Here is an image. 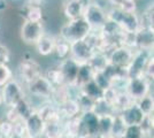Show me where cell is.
<instances>
[{"label": "cell", "mask_w": 154, "mask_h": 138, "mask_svg": "<svg viewBox=\"0 0 154 138\" xmlns=\"http://www.w3.org/2000/svg\"><path fill=\"white\" fill-rule=\"evenodd\" d=\"M90 24L84 20L83 17L76 20L68 21L66 24L61 26L60 30V38L67 43H74L77 40H84L91 33Z\"/></svg>", "instance_id": "1"}, {"label": "cell", "mask_w": 154, "mask_h": 138, "mask_svg": "<svg viewBox=\"0 0 154 138\" xmlns=\"http://www.w3.org/2000/svg\"><path fill=\"white\" fill-rule=\"evenodd\" d=\"M78 68H79V65L74 59H71L70 57L61 60V62L59 65V69L62 72L64 83L67 85L74 86L77 77V72H78Z\"/></svg>", "instance_id": "14"}, {"label": "cell", "mask_w": 154, "mask_h": 138, "mask_svg": "<svg viewBox=\"0 0 154 138\" xmlns=\"http://www.w3.org/2000/svg\"><path fill=\"white\" fill-rule=\"evenodd\" d=\"M60 138H68V137H67V136H64V135H62V136H61Z\"/></svg>", "instance_id": "49"}, {"label": "cell", "mask_w": 154, "mask_h": 138, "mask_svg": "<svg viewBox=\"0 0 154 138\" xmlns=\"http://www.w3.org/2000/svg\"><path fill=\"white\" fill-rule=\"evenodd\" d=\"M137 106L139 107L143 114L144 115H151L153 114V109H154V100H153V96L149 93L147 96L143 97L141 99H139L138 101H136Z\"/></svg>", "instance_id": "32"}, {"label": "cell", "mask_w": 154, "mask_h": 138, "mask_svg": "<svg viewBox=\"0 0 154 138\" xmlns=\"http://www.w3.org/2000/svg\"><path fill=\"white\" fill-rule=\"evenodd\" d=\"M2 105V96H1V91H0V106Z\"/></svg>", "instance_id": "47"}, {"label": "cell", "mask_w": 154, "mask_h": 138, "mask_svg": "<svg viewBox=\"0 0 154 138\" xmlns=\"http://www.w3.org/2000/svg\"><path fill=\"white\" fill-rule=\"evenodd\" d=\"M107 20L115 22L127 33H135L139 28V15L124 12L120 7H112L107 12Z\"/></svg>", "instance_id": "2"}, {"label": "cell", "mask_w": 154, "mask_h": 138, "mask_svg": "<svg viewBox=\"0 0 154 138\" xmlns=\"http://www.w3.org/2000/svg\"><path fill=\"white\" fill-rule=\"evenodd\" d=\"M93 75H94V72H93V69L91 68V66L89 63L79 65L78 72H77V77H76V81H75L74 86L78 90L81 86H83L84 84H86L88 82L92 81V79H93Z\"/></svg>", "instance_id": "21"}, {"label": "cell", "mask_w": 154, "mask_h": 138, "mask_svg": "<svg viewBox=\"0 0 154 138\" xmlns=\"http://www.w3.org/2000/svg\"><path fill=\"white\" fill-rule=\"evenodd\" d=\"M6 120L9 121L11 123H14L17 120H20L19 115H17V113L15 111V108H8V111L6 113Z\"/></svg>", "instance_id": "45"}, {"label": "cell", "mask_w": 154, "mask_h": 138, "mask_svg": "<svg viewBox=\"0 0 154 138\" xmlns=\"http://www.w3.org/2000/svg\"><path fill=\"white\" fill-rule=\"evenodd\" d=\"M140 28H146L153 30V5L148 6L139 16Z\"/></svg>", "instance_id": "35"}, {"label": "cell", "mask_w": 154, "mask_h": 138, "mask_svg": "<svg viewBox=\"0 0 154 138\" xmlns=\"http://www.w3.org/2000/svg\"><path fill=\"white\" fill-rule=\"evenodd\" d=\"M120 8L124 12L129 13H137V2L136 0H123L120 5Z\"/></svg>", "instance_id": "42"}, {"label": "cell", "mask_w": 154, "mask_h": 138, "mask_svg": "<svg viewBox=\"0 0 154 138\" xmlns=\"http://www.w3.org/2000/svg\"><path fill=\"white\" fill-rule=\"evenodd\" d=\"M114 122V115H106L99 118V125H98V137L101 136H109L112 131V127Z\"/></svg>", "instance_id": "28"}, {"label": "cell", "mask_w": 154, "mask_h": 138, "mask_svg": "<svg viewBox=\"0 0 154 138\" xmlns=\"http://www.w3.org/2000/svg\"><path fill=\"white\" fill-rule=\"evenodd\" d=\"M154 59L153 57L151 58V59L148 60L147 65L145 67V70H144V74H143V76L145 77V78H147L148 81H151V82H153V77H154Z\"/></svg>", "instance_id": "43"}, {"label": "cell", "mask_w": 154, "mask_h": 138, "mask_svg": "<svg viewBox=\"0 0 154 138\" xmlns=\"http://www.w3.org/2000/svg\"><path fill=\"white\" fill-rule=\"evenodd\" d=\"M127 129V125L124 124L123 120L121 118V116L119 114L114 115V122H113V127H112V131L110 135L112 137L114 138H121L123 136V133Z\"/></svg>", "instance_id": "34"}, {"label": "cell", "mask_w": 154, "mask_h": 138, "mask_svg": "<svg viewBox=\"0 0 154 138\" xmlns=\"http://www.w3.org/2000/svg\"><path fill=\"white\" fill-rule=\"evenodd\" d=\"M0 135L4 138H9L13 136V123L7 120L0 121Z\"/></svg>", "instance_id": "41"}, {"label": "cell", "mask_w": 154, "mask_h": 138, "mask_svg": "<svg viewBox=\"0 0 154 138\" xmlns=\"http://www.w3.org/2000/svg\"><path fill=\"white\" fill-rule=\"evenodd\" d=\"M83 19L90 24L92 31H99L107 22V12L97 2H88Z\"/></svg>", "instance_id": "4"}, {"label": "cell", "mask_w": 154, "mask_h": 138, "mask_svg": "<svg viewBox=\"0 0 154 138\" xmlns=\"http://www.w3.org/2000/svg\"><path fill=\"white\" fill-rule=\"evenodd\" d=\"M1 96H2V104L8 108H14L21 100L26 98L24 87L17 79L12 78L2 86Z\"/></svg>", "instance_id": "3"}, {"label": "cell", "mask_w": 154, "mask_h": 138, "mask_svg": "<svg viewBox=\"0 0 154 138\" xmlns=\"http://www.w3.org/2000/svg\"><path fill=\"white\" fill-rule=\"evenodd\" d=\"M37 111H38L39 115L43 118L45 124H52V123H58V122L63 121L60 116V114H59L57 105L53 104V103H47Z\"/></svg>", "instance_id": "20"}, {"label": "cell", "mask_w": 154, "mask_h": 138, "mask_svg": "<svg viewBox=\"0 0 154 138\" xmlns=\"http://www.w3.org/2000/svg\"><path fill=\"white\" fill-rule=\"evenodd\" d=\"M93 81L96 82L97 85L99 86L100 89H103V90H106V89H108L110 86H113L110 84V82L106 78V76H105L101 72H94V75H93Z\"/></svg>", "instance_id": "40"}, {"label": "cell", "mask_w": 154, "mask_h": 138, "mask_svg": "<svg viewBox=\"0 0 154 138\" xmlns=\"http://www.w3.org/2000/svg\"><path fill=\"white\" fill-rule=\"evenodd\" d=\"M0 138H4V137H2V136H1V135H0Z\"/></svg>", "instance_id": "52"}, {"label": "cell", "mask_w": 154, "mask_h": 138, "mask_svg": "<svg viewBox=\"0 0 154 138\" xmlns=\"http://www.w3.org/2000/svg\"><path fill=\"white\" fill-rule=\"evenodd\" d=\"M26 89L32 96L42 99H51L53 91H54L53 85L50 83V81L44 76V74L40 75L36 79H33L31 83H29L26 85Z\"/></svg>", "instance_id": "11"}, {"label": "cell", "mask_w": 154, "mask_h": 138, "mask_svg": "<svg viewBox=\"0 0 154 138\" xmlns=\"http://www.w3.org/2000/svg\"><path fill=\"white\" fill-rule=\"evenodd\" d=\"M58 107L59 114L62 120H69V118H77L79 114H81V109H79V106L78 103L75 98H70L64 100L63 103L57 105Z\"/></svg>", "instance_id": "18"}, {"label": "cell", "mask_w": 154, "mask_h": 138, "mask_svg": "<svg viewBox=\"0 0 154 138\" xmlns=\"http://www.w3.org/2000/svg\"><path fill=\"white\" fill-rule=\"evenodd\" d=\"M70 45V52L69 57L74 59L78 65L89 63L92 55L94 54V50L90 46V44L86 40H77L69 44Z\"/></svg>", "instance_id": "9"}, {"label": "cell", "mask_w": 154, "mask_h": 138, "mask_svg": "<svg viewBox=\"0 0 154 138\" xmlns=\"http://www.w3.org/2000/svg\"><path fill=\"white\" fill-rule=\"evenodd\" d=\"M98 138H114V137H112V136H101V137H98Z\"/></svg>", "instance_id": "48"}, {"label": "cell", "mask_w": 154, "mask_h": 138, "mask_svg": "<svg viewBox=\"0 0 154 138\" xmlns=\"http://www.w3.org/2000/svg\"><path fill=\"white\" fill-rule=\"evenodd\" d=\"M31 22H42L43 20V9L38 4H30L26 6V19Z\"/></svg>", "instance_id": "29"}, {"label": "cell", "mask_w": 154, "mask_h": 138, "mask_svg": "<svg viewBox=\"0 0 154 138\" xmlns=\"http://www.w3.org/2000/svg\"><path fill=\"white\" fill-rule=\"evenodd\" d=\"M57 37H54L53 35H48V33H44L38 41L36 43V51L39 55L42 57H48L54 53V47L57 44Z\"/></svg>", "instance_id": "19"}, {"label": "cell", "mask_w": 154, "mask_h": 138, "mask_svg": "<svg viewBox=\"0 0 154 138\" xmlns=\"http://www.w3.org/2000/svg\"><path fill=\"white\" fill-rule=\"evenodd\" d=\"M17 72H19L20 78L22 79V82L26 85L31 83L33 79L39 77L40 75H43L40 65L32 58H23L21 60Z\"/></svg>", "instance_id": "7"}, {"label": "cell", "mask_w": 154, "mask_h": 138, "mask_svg": "<svg viewBox=\"0 0 154 138\" xmlns=\"http://www.w3.org/2000/svg\"><path fill=\"white\" fill-rule=\"evenodd\" d=\"M13 78V72L7 63H0V87Z\"/></svg>", "instance_id": "37"}, {"label": "cell", "mask_w": 154, "mask_h": 138, "mask_svg": "<svg viewBox=\"0 0 154 138\" xmlns=\"http://www.w3.org/2000/svg\"><path fill=\"white\" fill-rule=\"evenodd\" d=\"M78 91L84 93V94H86L88 97L92 98L93 100H98V99L103 98V90L97 85L96 82L93 79L90 81V82H88L86 84H84L83 86H81L78 89Z\"/></svg>", "instance_id": "25"}, {"label": "cell", "mask_w": 154, "mask_h": 138, "mask_svg": "<svg viewBox=\"0 0 154 138\" xmlns=\"http://www.w3.org/2000/svg\"><path fill=\"white\" fill-rule=\"evenodd\" d=\"M81 121V136L91 135L98 137V125L99 118L93 112H85L79 114Z\"/></svg>", "instance_id": "13"}, {"label": "cell", "mask_w": 154, "mask_h": 138, "mask_svg": "<svg viewBox=\"0 0 154 138\" xmlns=\"http://www.w3.org/2000/svg\"><path fill=\"white\" fill-rule=\"evenodd\" d=\"M45 33L43 22H31L24 20L20 29V38L26 45H36L38 39Z\"/></svg>", "instance_id": "6"}, {"label": "cell", "mask_w": 154, "mask_h": 138, "mask_svg": "<svg viewBox=\"0 0 154 138\" xmlns=\"http://www.w3.org/2000/svg\"><path fill=\"white\" fill-rule=\"evenodd\" d=\"M13 136L17 138H23L26 136V124L23 120H17L13 123Z\"/></svg>", "instance_id": "39"}, {"label": "cell", "mask_w": 154, "mask_h": 138, "mask_svg": "<svg viewBox=\"0 0 154 138\" xmlns=\"http://www.w3.org/2000/svg\"><path fill=\"white\" fill-rule=\"evenodd\" d=\"M134 103H135V101L131 99V97L129 96L127 92L124 91V89H120L119 92H117V97H116L114 107H115L116 112L120 113L122 109L127 108L129 106H131Z\"/></svg>", "instance_id": "27"}, {"label": "cell", "mask_w": 154, "mask_h": 138, "mask_svg": "<svg viewBox=\"0 0 154 138\" xmlns=\"http://www.w3.org/2000/svg\"><path fill=\"white\" fill-rule=\"evenodd\" d=\"M9 138H17V137H15V136H11Z\"/></svg>", "instance_id": "50"}, {"label": "cell", "mask_w": 154, "mask_h": 138, "mask_svg": "<svg viewBox=\"0 0 154 138\" xmlns=\"http://www.w3.org/2000/svg\"><path fill=\"white\" fill-rule=\"evenodd\" d=\"M15 108V111L17 113V115H19L20 120H26L30 114H31L36 108L32 106V104L28 100V99H23V100H21L17 105L14 107Z\"/></svg>", "instance_id": "30"}, {"label": "cell", "mask_w": 154, "mask_h": 138, "mask_svg": "<svg viewBox=\"0 0 154 138\" xmlns=\"http://www.w3.org/2000/svg\"><path fill=\"white\" fill-rule=\"evenodd\" d=\"M86 0H66L63 4V14L68 21L83 17Z\"/></svg>", "instance_id": "16"}, {"label": "cell", "mask_w": 154, "mask_h": 138, "mask_svg": "<svg viewBox=\"0 0 154 138\" xmlns=\"http://www.w3.org/2000/svg\"><path fill=\"white\" fill-rule=\"evenodd\" d=\"M11 60V50L6 45L0 44V63H7Z\"/></svg>", "instance_id": "44"}, {"label": "cell", "mask_w": 154, "mask_h": 138, "mask_svg": "<svg viewBox=\"0 0 154 138\" xmlns=\"http://www.w3.org/2000/svg\"><path fill=\"white\" fill-rule=\"evenodd\" d=\"M92 112L96 114L98 118L100 116H106V115H115L117 114L115 107L106 101L103 98H100L94 101V105L92 108Z\"/></svg>", "instance_id": "23"}, {"label": "cell", "mask_w": 154, "mask_h": 138, "mask_svg": "<svg viewBox=\"0 0 154 138\" xmlns=\"http://www.w3.org/2000/svg\"><path fill=\"white\" fill-rule=\"evenodd\" d=\"M63 135L68 138H78L81 136V121L77 118L63 121Z\"/></svg>", "instance_id": "22"}, {"label": "cell", "mask_w": 154, "mask_h": 138, "mask_svg": "<svg viewBox=\"0 0 154 138\" xmlns=\"http://www.w3.org/2000/svg\"><path fill=\"white\" fill-rule=\"evenodd\" d=\"M151 84L152 82L145 78L144 76L129 77L124 84V91L131 97L134 101H138L143 97L151 93Z\"/></svg>", "instance_id": "5"}, {"label": "cell", "mask_w": 154, "mask_h": 138, "mask_svg": "<svg viewBox=\"0 0 154 138\" xmlns=\"http://www.w3.org/2000/svg\"><path fill=\"white\" fill-rule=\"evenodd\" d=\"M75 99L78 103V106H79V109H81V113H85V112H92V108H93V105H94V101L92 98L88 97L86 94H84L82 92H79L77 90V93L75 96Z\"/></svg>", "instance_id": "31"}, {"label": "cell", "mask_w": 154, "mask_h": 138, "mask_svg": "<svg viewBox=\"0 0 154 138\" xmlns=\"http://www.w3.org/2000/svg\"><path fill=\"white\" fill-rule=\"evenodd\" d=\"M109 63L108 61V54L107 53L96 51L94 54L92 55V58L89 61V65L93 69L94 72H100L105 69V67Z\"/></svg>", "instance_id": "24"}, {"label": "cell", "mask_w": 154, "mask_h": 138, "mask_svg": "<svg viewBox=\"0 0 154 138\" xmlns=\"http://www.w3.org/2000/svg\"><path fill=\"white\" fill-rule=\"evenodd\" d=\"M154 31L146 28H139L135 32V50L153 51Z\"/></svg>", "instance_id": "15"}, {"label": "cell", "mask_w": 154, "mask_h": 138, "mask_svg": "<svg viewBox=\"0 0 154 138\" xmlns=\"http://www.w3.org/2000/svg\"><path fill=\"white\" fill-rule=\"evenodd\" d=\"M153 57V51H146V50H135L134 58L131 63L129 65L128 77H137L143 76L145 67L147 65L148 60Z\"/></svg>", "instance_id": "8"}, {"label": "cell", "mask_w": 154, "mask_h": 138, "mask_svg": "<svg viewBox=\"0 0 154 138\" xmlns=\"http://www.w3.org/2000/svg\"><path fill=\"white\" fill-rule=\"evenodd\" d=\"M121 118L123 120L124 124L127 127H130V125H139L144 118V114L139 109V107L137 106L136 103H134L131 106H129L127 108L122 109L120 113H117Z\"/></svg>", "instance_id": "17"}, {"label": "cell", "mask_w": 154, "mask_h": 138, "mask_svg": "<svg viewBox=\"0 0 154 138\" xmlns=\"http://www.w3.org/2000/svg\"><path fill=\"white\" fill-rule=\"evenodd\" d=\"M23 138H31V137H29V136H26V137H23Z\"/></svg>", "instance_id": "51"}, {"label": "cell", "mask_w": 154, "mask_h": 138, "mask_svg": "<svg viewBox=\"0 0 154 138\" xmlns=\"http://www.w3.org/2000/svg\"><path fill=\"white\" fill-rule=\"evenodd\" d=\"M24 124L26 129V136L31 138H39L44 136L45 131V123L43 118H40L37 109L33 112L24 120Z\"/></svg>", "instance_id": "12"}, {"label": "cell", "mask_w": 154, "mask_h": 138, "mask_svg": "<svg viewBox=\"0 0 154 138\" xmlns=\"http://www.w3.org/2000/svg\"><path fill=\"white\" fill-rule=\"evenodd\" d=\"M69 52H70V45H69V43L64 41V40L61 39V38H58V39H57L55 47H54V53H55V55H57L60 60H63L69 57Z\"/></svg>", "instance_id": "36"}, {"label": "cell", "mask_w": 154, "mask_h": 138, "mask_svg": "<svg viewBox=\"0 0 154 138\" xmlns=\"http://www.w3.org/2000/svg\"><path fill=\"white\" fill-rule=\"evenodd\" d=\"M63 135V121L52 124H45L44 136L46 138H60Z\"/></svg>", "instance_id": "33"}, {"label": "cell", "mask_w": 154, "mask_h": 138, "mask_svg": "<svg viewBox=\"0 0 154 138\" xmlns=\"http://www.w3.org/2000/svg\"><path fill=\"white\" fill-rule=\"evenodd\" d=\"M121 138H147L143 132L139 125H130L127 127L125 131Z\"/></svg>", "instance_id": "38"}, {"label": "cell", "mask_w": 154, "mask_h": 138, "mask_svg": "<svg viewBox=\"0 0 154 138\" xmlns=\"http://www.w3.org/2000/svg\"><path fill=\"white\" fill-rule=\"evenodd\" d=\"M44 76H45L48 81H50V83L53 85V87H59V86L67 85V84L64 83L62 72H61V70L59 69V67H57V68H50V69H47Z\"/></svg>", "instance_id": "26"}, {"label": "cell", "mask_w": 154, "mask_h": 138, "mask_svg": "<svg viewBox=\"0 0 154 138\" xmlns=\"http://www.w3.org/2000/svg\"><path fill=\"white\" fill-rule=\"evenodd\" d=\"M108 1L113 5V7H120V5L122 4L123 0H108Z\"/></svg>", "instance_id": "46"}, {"label": "cell", "mask_w": 154, "mask_h": 138, "mask_svg": "<svg viewBox=\"0 0 154 138\" xmlns=\"http://www.w3.org/2000/svg\"><path fill=\"white\" fill-rule=\"evenodd\" d=\"M134 53H135V50L130 48L128 46H117L108 53L109 63L119 68L128 69L129 65L131 63L134 58Z\"/></svg>", "instance_id": "10"}]
</instances>
